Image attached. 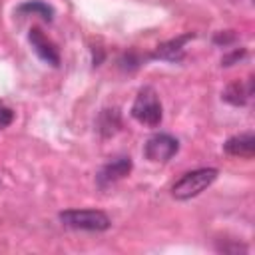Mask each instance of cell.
Masks as SVG:
<instances>
[{
    "label": "cell",
    "mask_w": 255,
    "mask_h": 255,
    "mask_svg": "<svg viewBox=\"0 0 255 255\" xmlns=\"http://www.w3.org/2000/svg\"><path fill=\"white\" fill-rule=\"evenodd\" d=\"M217 179V169L215 167H199L193 171L183 173L171 187V195L179 201L197 197L201 191H205L213 181Z\"/></svg>",
    "instance_id": "1"
},
{
    "label": "cell",
    "mask_w": 255,
    "mask_h": 255,
    "mask_svg": "<svg viewBox=\"0 0 255 255\" xmlns=\"http://www.w3.org/2000/svg\"><path fill=\"white\" fill-rule=\"evenodd\" d=\"M131 118L147 128H157L163 118V108L159 102V96L153 88L145 86L137 92L133 104H131Z\"/></svg>",
    "instance_id": "2"
},
{
    "label": "cell",
    "mask_w": 255,
    "mask_h": 255,
    "mask_svg": "<svg viewBox=\"0 0 255 255\" xmlns=\"http://www.w3.org/2000/svg\"><path fill=\"white\" fill-rule=\"evenodd\" d=\"M62 225L76 231H106L110 229V217L100 209H66L60 213Z\"/></svg>",
    "instance_id": "3"
},
{
    "label": "cell",
    "mask_w": 255,
    "mask_h": 255,
    "mask_svg": "<svg viewBox=\"0 0 255 255\" xmlns=\"http://www.w3.org/2000/svg\"><path fill=\"white\" fill-rule=\"evenodd\" d=\"M179 151V141L171 133H153L145 145H143V155L149 161H167Z\"/></svg>",
    "instance_id": "4"
},
{
    "label": "cell",
    "mask_w": 255,
    "mask_h": 255,
    "mask_svg": "<svg viewBox=\"0 0 255 255\" xmlns=\"http://www.w3.org/2000/svg\"><path fill=\"white\" fill-rule=\"evenodd\" d=\"M28 40H30L32 50L36 52V56H38L40 60H44V62L50 64V66H58V64H60V52H58V48L42 34L40 28H30Z\"/></svg>",
    "instance_id": "5"
},
{
    "label": "cell",
    "mask_w": 255,
    "mask_h": 255,
    "mask_svg": "<svg viewBox=\"0 0 255 255\" xmlns=\"http://www.w3.org/2000/svg\"><path fill=\"white\" fill-rule=\"evenodd\" d=\"M131 171V159L129 157H116L112 161H108L100 171H98V183L102 187L126 177Z\"/></svg>",
    "instance_id": "6"
},
{
    "label": "cell",
    "mask_w": 255,
    "mask_h": 255,
    "mask_svg": "<svg viewBox=\"0 0 255 255\" xmlns=\"http://www.w3.org/2000/svg\"><path fill=\"white\" fill-rule=\"evenodd\" d=\"M223 149L229 153V155H235V157H253L255 155V135L251 131H245V133H239V135H231L225 143H223Z\"/></svg>",
    "instance_id": "7"
},
{
    "label": "cell",
    "mask_w": 255,
    "mask_h": 255,
    "mask_svg": "<svg viewBox=\"0 0 255 255\" xmlns=\"http://www.w3.org/2000/svg\"><path fill=\"white\" fill-rule=\"evenodd\" d=\"M189 38H191V34H187V36H181V38H175V40H171V42H165V44L157 46V50H155L153 58L171 60V62L179 60V58L183 56V44H185Z\"/></svg>",
    "instance_id": "8"
},
{
    "label": "cell",
    "mask_w": 255,
    "mask_h": 255,
    "mask_svg": "<svg viewBox=\"0 0 255 255\" xmlns=\"http://www.w3.org/2000/svg\"><path fill=\"white\" fill-rule=\"evenodd\" d=\"M18 14H34V16H40L42 20L50 22L54 18V8L42 0H28V2H22L18 8H16Z\"/></svg>",
    "instance_id": "9"
},
{
    "label": "cell",
    "mask_w": 255,
    "mask_h": 255,
    "mask_svg": "<svg viewBox=\"0 0 255 255\" xmlns=\"http://www.w3.org/2000/svg\"><path fill=\"white\" fill-rule=\"evenodd\" d=\"M249 96H251V84L243 86V84L235 82V84L227 86V90L223 94V100L229 102V104H233V106H243L249 100Z\"/></svg>",
    "instance_id": "10"
},
{
    "label": "cell",
    "mask_w": 255,
    "mask_h": 255,
    "mask_svg": "<svg viewBox=\"0 0 255 255\" xmlns=\"http://www.w3.org/2000/svg\"><path fill=\"white\" fill-rule=\"evenodd\" d=\"M118 128H120V112L116 108L104 110L102 116H100V131H102V135L104 137L114 135L118 131Z\"/></svg>",
    "instance_id": "11"
},
{
    "label": "cell",
    "mask_w": 255,
    "mask_h": 255,
    "mask_svg": "<svg viewBox=\"0 0 255 255\" xmlns=\"http://www.w3.org/2000/svg\"><path fill=\"white\" fill-rule=\"evenodd\" d=\"M12 122H14V112H12L6 104H2V102H0V129L8 128Z\"/></svg>",
    "instance_id": "12"
}]
</instances>
